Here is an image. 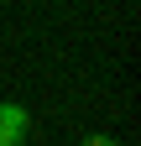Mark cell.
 <instances>
[{"instance_id":"6da1fadb","label":"cell","mask_w":141,"mask_h":146,"mask_svg":"<svg viewBox=\"0 0 141 146\" xmlns=\"http://www.w3.org/2000/svg\"><path fill=\"white\" fill-rule=\"evenodd\" d=\"M26 104H0V146H21L26 141Z\"/></svg>"},{"instance_id":"7a4b0ae2","label":"cell","mask_w":141,"mask_h":146,"mask_svg":"<svg viewBox=\"0 0 141 146\" xmlns=\"http://www.w3.org/2000/svg\"><path fill=\"white\" fill-rule=\"evenodd\" d=\"M84 146H115L110 136H89V141H84Z\"/></svg>"}]
</instances>
